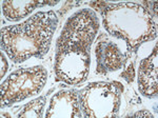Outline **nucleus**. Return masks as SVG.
Returning <instances> with one entry per match:
<instances>
[{
    "label": "nucleus",
    "mask_w": 158,
    "mask_h": 118,
    "mask_svg": "<svg viewBox=\"0 0 158 118\" xmlns=\"http://www.w3.org/2000/svg\"><path fill=\"white\" fill-rule=\"evenodd\" d=\"M58 24L54 11L38 12L21 24L1 30V47L14 62H22L30 57L43 58L51 45Z\"/></svg>",
    "instance_id": "f257e3e1"
},
{
    "label": "nucleus",
    "mask_w": 158,
    "mask_h": 118,
    "mask_svg": "<svg viewBox=\"0 0 158 118\" xmlns=\"http://www.w3.org/2000/svg\"><path fill=\"white\" fill-rule=\"evenodd\" d=\"M58 1H4L2 3V11L9 20L17 21L21 18L27 17L31 12L34 11L36 7H41L44 6H55Z\"/></svg>",
    "instance_id": "423d86ee"
},
{
    "label": "nucleus",
    "mask_w": 158,
    "mask_h": 118,
    "mask_svg": "<svg viewBox=\"0 0 158 118\" xmlns=\"http://www.w3.org/2000/svg\"><path fill=\"white\" fill-rule=\"evenodd\" d=\"M132 116L133 117H147V116L148 117H153V115L149 111H147V110H142V111H140V112L134 113Z\"/></svg>",
    "instance_id": "9d476101"
},
{
    "label": "nucleus",
    "mask_w": 158,
    "mask_h": 118,
    "mask_svg": "<svg viewBox=\"0 0 158 118\" xmlns=\"http://www.w3.org/2000/svg\"><path fill=\"white\" fill-rule=\"evenodd\" d=\"M47 81L43 66L19 69L1 83V107L21 101L41 91Z\"/></svg>",
    "instance_id": "f03ea898"
},
{
    "label": "nucleus",
    "mask_w": 158,
    "mask_h": 118,
    "mask_svg": "<svg viewBox=\"0 0 158 118\" xmlns=\"http://www.w3.org/2000/svg\"><path fill=\"white\" fill-rule=\"evenodd\" d=\"M0 58H1V78H2L4 74L6 73V71H7V68H9V65H7V62H6V57H4V56H3V53L0 54Z\"/></svg>",
    "instance_id": "1a4fd4ad"
},
{
    "label": "nucleus",
    "mask_w": 158,
    "mask_h": 118,
    "mask_svg": "<svg viewBox=\"0 0 158 118\" xmlns=\"http://www.w3.org/2000/svg\"><path fill=\"white\" fill-rule=\"evenodd\" d=\"M95 54L97 60L96 74L99 75H106L109 72L119 70L129 59L127 55H123L120 52L119 48L114 42H104L100 39L96 47Z\"/></svg>",
    "instance_id": "7ed1b4c3"
},
{
    "label": "nucleus",
    "mask_w": 158,
    "mask_h": 118,
    "mask_svg": "<svg viewBox=\"0 0 158 118\" xmlns=\"http://www.w3.org/2000/svg\"><path fill=\"white\" fill-rule=\"evenodd\" d=\"M47 101V95L41 96L21 107L22 111L17 114L18 117H42L43 107Z\"/></svg>",
    "instance_id": "0eeeda50"
},
{
    "label": "nucleus",
    "mask_w": 158,
    "mask_h": 118,
    "mask_svg": "<svg viewBox=\"0 0 158 118\" xmlns=\"http://www.w3.org/2000/svg\"><path fill=\"white\" fill-rule=\"evenodd\" d=\"M63 110L62 116H71V117H80L81 113L79 111V102H78V92L75 90L69 92H59L55 96L52 97L49 111H48L47 117L57 116V114ZM59 116V114H58Z\"/></svg>",
    "instance_id": "39448f33"
},
{
    "label": "nucleus",
    "mask_w": 158,
    "mask_h": 118,
    "mask_svg": "<svg viewBox=\"0 0 158 118\" xmlns=\"http://www.w3.org/2000/svg\"><path fill=\"white\" fill-rule=\"evenodd\" d=\"M120 77L124 78L127 80V82L131 83L133 82L134 77H135V68H134V62H130V65L124 69V71L120 74Z\"/></svg>",
    "instance_id": "6e6552de"
},
{
    "label": "nucleus",
    "mask_w": 158,
    "mask_h": 118,
    "mask_svg": "<svg viewBox=\"0 0 158 118\" xmlns=\"http://www.w3.org/2000/svg\"><path fill=\"white\" fill-rule=\"evenodd\" d=\"M138 89L148 98L157 97V43L151 55L140 62Z\"/></svg>",
    "instance_id": "20e7f679"
}]
</instances>
